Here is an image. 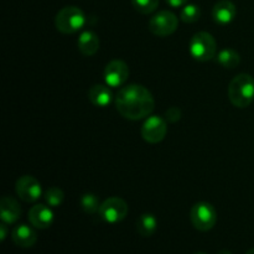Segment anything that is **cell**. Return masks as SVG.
Segmentation results:
<instances>
[{
  "label": "cell",
  "mask_w": 254,
  "mask_h": 254,
  "mask_svg": "<svg viewBox=\"0 0 254 254\" xmlns=\"http://www.w3.org/2000/svg\"><path fill=\"white\" fill-rule=\"evenodd\" d=\"M179 19L174 12L163 10L154 15L149 21V30L153 35L159 37H166L178 30Z\"/></svg>",
  "instance_id": "obj_7"
},
{
  "label": "cell",
  "mask_w": 254,
  "mask_h": 254,
  "mask_svg": "<svg viewBox=\"0 0 254 254\" xmlns=\"http://www.w3.org/2000/svg\"><path fill=\"white\" fill-rule=\"evenodd\" d=\"M158 220L151 213H143L136 221V231L143 237H150L156 232Z\"/></svg>",
  "instance_id": "obj_17"
},
{
  "label": "cell",
  "mask_w": 254,
  "mask_h": 254,
  "mask_svg": "<svg viewBox=\"0 0 254 254\" xmlns=\"http://www.w3.org/2000/svg\"><path fill=\"white\" fill-rule=\"evenodd\" d=\"M6 233H7L6 223L2 222L1 225H0V240H1V242H4L5 238H6Z\"/></svg>",
  "instance_id": "obj_25"
},
{
  "label": "cell",
  "mask_w": 254,
  "mask_h": 254,
  "mask_svg": "<svg viewBox=\"0 0 254 254\" xmlns=\"http://www.w3.org/2000/svg\"><path fill=\"white\" fill-rule=\"evenodd\" d=\"M21 216V207L15 198L5 196L0 201V217L6 225L15 223Z\"/></svg>",
  "instance_id": "obj_14"
},
{
  "label": "cell",
  "mask_w": 254,
  "mask_h": 254,
  "mask_svg": "<svg viewBox=\"0 0 254 254\" xmlns=\"http://www.w3.org/2000/svg\"><path fill=\"white\" fill-rule=\"evenodd\" d=\"M16 195L25 202H35L42 195V188L40 181L31 175H24L19 178L15 184Z\"/></svg>",
  "instance_id": "obj_9"
},
{
  "label": "cell",
  "mask_w": 254,
  "mask_h": 254,
  "mask_svg": "<svg viewBox=\"0 0 254 254\" xmlns=\"http://www.w3.org/2000/svg\"><path fill=\"white\" fill-rule=\"evenodd\" d=\"M237 9L236 5L230 0H221L216 2L212 9V17L217 24L227 25L235 20Z\"/></svg>",
  "instance_id": "obj_12"
},
{
  "label": "cell",
  "mask_w": 254,
  "mask_h": 254,
  "mask_svg": "<svg viewBox=\"0 0 254 254\" xmlns=\"http://www.w3.org/2000/svg\"><path fill=\"white\" fill-rule=\"evenodd\" d=\"M81 207L87 215H94L96 212H98L99 207H101L102 202L99 201L98 196L94 195V193H84L81 197Z\"/></svg>",
  "instance_id": "obj_19"
},
{
  "label": "cell",
  "mask_w": 254,
  "mask_h": 254,
  "mask_svg": "<svg viewBox=\"0 0 254 254\" xmlns=\"http://www.w3.org/2000/svg\"><path fill=\"white\" fill-rule=\"evenodd\" d=\"M44 197L47 206H50V207H59L64 202V193L60 188H50L46 190Z\"/></svg>",
  "instance_id": "obj_21"
},
{
  "label": "cell",
  "mask_w": 254,
  "mask_h": 254,
  "mask_svg": "<svg viewBox=\"0 0 254 254\" xmlns=\"http://www.w3.org/2000/svg\"><path fill=\"white\" fill-rule=\"evenodd\" d=\"M99 37L93 31H83L77 40V46L83 56H93L99 50Z\"/></svg>",
  "instance_id": "obj_16"
},
{
  "label": "cell",
  "mask_w": 254,
  "mask_h": 254,
  "mask_svg": "<svg viewBox=\"0 0 254 254\" xmlns=\"http://www.w3.org/2000/svg\"><path fill=\"white\" fill-rule=\"evenodd\" d=\"M165 119L169 123H176L181 119V111L178 107H170L165 112Z\"/></svg>",
  "instance_id": "obj_23"
},
{
  "label": "cell",
  "mask_w": 254,
  "mask_h": 254,
  "mask_svg": "<svg viewBox=\"0 0 254 254\" xmlns=\"http://www.w3.org/2000/svg\"><path fill=\"white\" fill-rule=\"evenodd\" d=\"M129 74L130 71L128 64L122 60H113L108 62L103 72L104 81L109 87H122L129 78Z\"/></svg>",
  "instance_id": "obj_10"
},
{
  "label": "cell",
  "mask_w": 254,
  "mask_h": 254,
  "mask_svg": "<svg viewBox=\"0 0 254 254\" xmlns=\"http://www.w3.org/2000/svg\"><path fill=\"white\" fill-rule=\"evenodd\" d=\"M200 16H201V10L200 7L195 4L185 5L180 12L181 21L186 22V24H193V22L198 21Z\"/></svg>",
  "instance_id": "obj_20"
},
{
  "label": "cell",
  "mask_w": 254,
  "mask_h": 254,
  "mask_svg": "<svg viewBox=\"0 0 254 254\" xmlns=\"http://www.w3.org/2000/svg\"><path fill=\"white\" fill-rule=\"evenodd\" d=\"M86 24V15L77 6H64L55 17L56 29L62 34H74Z\"/></svg>",
  "instance_id": "obj_4"
},
{
  "label": "cell",
  "mask_w": 254,
  "mask_h": 254,
  "mask_svg": "<svg viewBox=\"0 0 254 254\" xmlns=\"http://www.w3.org/2000/svg\"><path fill=\"white\" fill-rule=\"evenodd\" d=\"M216 62L225 68H236L241 64V56L236 50L223 49L216 55Z\"/></svg>",
  "instance_id": "obj_18"
},
{
  "label": "cell",
  "mask_w": 254,
  "mask_h": 254,
  "mask_svg": "<svg viewBox=\"0 0 254 254\" xmlns=\"http://www.w3.org/2000/svg\"><path fill=\"white\" fill-rule=\"evenodd\" d=\"M141 136L149 144H158L165 139L168 133L166 119L159 116H149L140 129Z\"/></svg>",
  "instance_id": "obj_8"
},
{
  "label": "cell",
  "mask_w": 254,
  "mask_h": 254,
  "mask_svg": "<svg viewBox=\"0 0 254 254\" xmlns=\"http://www.w3.org/2000/svg\"><path fill=\"white\" fill-rule=\"evenodd\" d=\"M195 254H205V253H201V252H200V253H195Z\"/></svg>",
  "instance_id": "obj_28"
},
{
  "label": "cell",
  "mask_w": 254,
  "mask_h": 254,
  "mask_svg": "<svg viewBox=\"0 0 254 254\" xmlns=\"http://www.w3.org/2000/svg\"><path fill=\"white\" fill-rule=\"evenodd\" d=\"M114 103L119 114L129 121L148 118L155 108V99L151 92L136 83L122 87L117 93Z\"/></svg>",
  "instance_id": "obj_1"
},
{
  "label": "cell",
  "mask_w": 254,
  "mask_h": 254,
  "mask_svg": "<svg viewBox=\"0 0 254 254\" xmlns=\"http://www.w3.org/2000/svg\"><path fill=\"white\" fill-rule=\"evenodd\" d=\"M246 254H254V248H252V250H250V251H248V252L246 253Z\"/></svg>",
  "instance_id": "obj_27"
},
{
  "label": "cell",
  "mask_w": 254,
  "mask_h": 254,
  "mask_svg": "<svg viewBox=\"0 0 254 254\" xmlns=\"http://www.w3.org/2000/svg\"><path fill=\"white\" fill-rule=\"evenodd\" d=\"M189 50H190L191 56L196 61L207 62L215 59L216 55H217V42L210 32H196L191 37Z\"/></svg>",
  "instance_id": "obj_3"
},
{
  "label": "cell",
  "mask_w": 254,
  "mask_h": 254,
  "mask_svg": "<svg viewBox=\"0 0 254 254\" xmlns=\"http://www.w3.org/2000/svg\"><path fill=\"white\" fill-rule=\"evenodd\" d=\"M129 212L128 203L121 197H109L102 202L98 215L104 222L118 223L127 217Z\"/></svg>",
  "instance_id": "obj_6"
},
{
  "label": "cell",
  "mask_w": 254,
  "mask_h": 254,
  "mask_svg": "<svg viewBox=\"0 0 254 254\" xmlns=\"http://www.w3.org/2000/svg\"><path fill=\"white\" fill-rule=\"evenodd\" d=\"M88 99L91 103L96 107H104L109 106L113 101V93L109 89V86H104V84H94L89 88L88 91Z\"/></svg>",
  "instance_id": "obj_15"
},
{
  "label": "cell",
  "mask_w": 254,
  "mask_h": 254,
  "mask_svg": "<svg viewBox=\"0 0 254 254\" xmlns=\"http://www.w3.org/2000/svg\"><path fill=\"white\" fill-rule=\"evenodd\" d=\"M55 216L51 208L46 205H35L29 211V221L35 228L46 230L54 223Z\"/></svg>",
  "instance_id": "obj_11"
},
{
  "label": "cell",
  "mask_w": 254,
  "mask_h": 254,
  "mask_svg": "<svg viewBox=\"0 0 254 254\" xmlns=\"http://www.w3.org/2000/svg\"><path fill=\"white\" fill-rule=\"evenodd\" d=\"M165 1L168 2L170 6L180 7V6H184V5H186V2H188L189 0H165Z\"/></svg>",
  "instance_id": "obj_24"
},
{
  "label": "cell",
  "mask_w": 254,
  "mask_h": 254,
  "mask_svg": "<svg viewBox=\"0 0 254 254\" xmlns=\"http://www.w3.org/2000/svg\"><path fill=\"white\" fill-rule=\"evenodd\" d=\"M190 218L196 230L207 232L212 230L217 222V211L211 203L197 202L191 208Z\"/></svg>",
  "instance_id": "obj_5"
},
{
  "label": "cell",
  "mask_w": 254,
  "mask_h": 254,
  "mask_svg": "<svg viewBox=\"0 0 254 254\" xmlns=\"http://www.w3.org/2000/svg\"><path fill=\"white\" fill-rule=\"evenodd\" d=\"M218 254H232V252H230V251H227V250H222L218 252Z\"/></svg>",
  "instance_id": "obj_26"
},
{
  "label": "cell",
  "mask_w": 254,
  "mask_h": 254,
  "mask_svg": "<svg viewBox=\"0 0 254 254\" xmlns=\"http://www.w3.org/2000/svg\"><path fill=\"white\" fill-rule=\"evenodd\" d=\"M228 98L237 108H247L254 99V78L248 73H240L228 84Z\"/></svg>",
  "instance_id": "obj_2"
},
{
  "label": "cell",
  "mask_w": 254,
  "mask_h": 254,
  "mask_svg": "<svg viewBox=\"0 0 254 254\" xmlns=\"http://www.w3.org/2000/svg\"><path fill=\"white\" fill-rule=\"evenodd\" d=\"M131 4L136 11L148 15L158 9L159 0H131Z\"/></svg>",
  "instance_id": "obj_22"
},
{
  "label": "cell",
  "mask_w": 254,
  "mask_h": 254,
  "mask_svg": "<svg viewBox=\"0 0 254 254\" xmlns=\"http://www.w3.org/2000/svg\"><path fill=\"white\" fill-rule=\"evenodd\" d=\"M12 242L21 248H30L37 242V233L27 225H19L11 232Z\"/></svg>",
  "instance_id": "obj_13"
}]
</instances>
